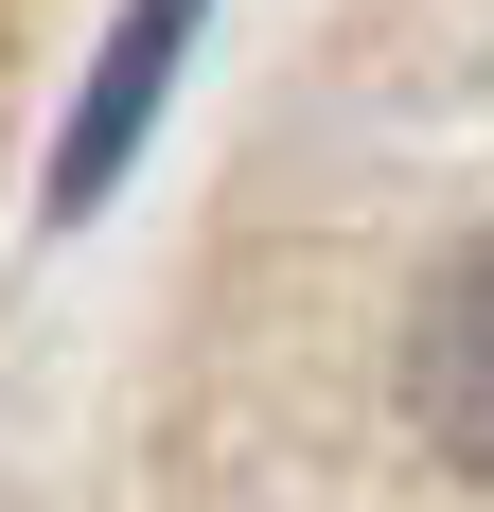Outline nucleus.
<instances>
[{"label":"nucleus","mask_w":494,"mask_h":512,"mask_svg":"<svg viewBox=\"0 0 494 512\" xmlns=\"http://www.w3.org/2000/svg\"><path fill=\"white\" fill-rule=\"evenodd\" d=\"M177 36H195V0H142V18L106 36V89H89V124H71V195H106V142H142V106H159V71H177Z\"/></svg>","instance_id":"nucleus-2"},{"label":"nucleus","mask_w":494,"mask_h":512,"mask_svg":"<svg viewBox=\"0 0 494 512\" xmlns=\"http://www.w3.org/2000/svg\"><path fill=\"white\" fill-rule=\"evenodd\" d=\"M406 424H424L459 477H494V248H459L442 283L406 301Z\"/></svg>","instance_id":"nucleus-1"}]
</instances>
